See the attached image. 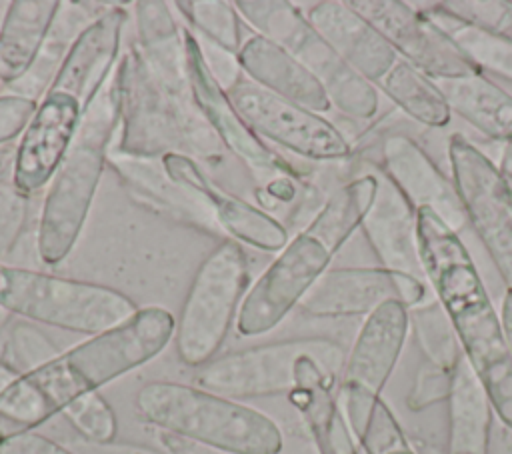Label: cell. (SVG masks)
Returning <instances> with one entry per match:
<instances>
[{
  "label": "cell",
  "mask_w": 512,
  "mask_h": 454,
  "mask_svg": "<svg viewBox=\"0 0 512 454\" xmlns=\"http://www.w3.org/2000/svg\"><path fill=\"white\" fill-rule=\"evenodd\" d=\"M174 6L178 8V12L184 16L186 24L194 32L238 54L244 40L240 32V14L234 2L186 0V2H176Z\"/></svg>",
  "instance_id": "cell-32"
},
{
  "label": "cell",
  "mask_w": 512,
  "mask_h": 454,
  "mask_svg": "<svg viewBox=\"0 0 512 454\" xmlns=\"http://www.w3.org/2000/svg\"><path fill=\"white\" fill-rule=\"evenodd\" d=\"M376 176V198L360 230L380 266L426 282L418 246L416 210L382 172H376Z\"/></svg>",
  "instance_id": "cell-22"
},
{
  "label": "cell",
  "mask_w": 512,
  "mask_h": 454,
  "mask_svg": "<svg viewBox=\"0 0 512 454\" xmlns=\"http://www.w3.org/2000/svg\"><path fill=\"white\" fill-rule=\"evenodd\" d=\"M410 326L418 340L420 350L426 356V362H432L440 368L454 370L462 358V348L448 312L434 296L408 310Z\"/></svg>",
  "instance_id": "cell-31"
},
{
  "label": "cell",
  "mask_w": 512,
  "mask_h": 454,
  "mask_svg": "<svg viewBox=\"0 0 512 454\" xmlns=\"http://www.w3.org/2000/svg\"><path fill=\"white\" fill-rule=\"evenodd\" d=\"M420 12L438 26L480 72L486 70L512 82V40L458 18L442 8L440 2L426 4Z\"/></svg>",
  "instance_id": "cell-29"
},
{
  "label": "cell",
  "mask_w": 512,
  "mask_h": 454,
  "mask_svg": "<svg viewBox=\"0 0 512 454\" xmlns=\"http://www.w3.org/2000/svg\"><path fill=\"white\" fill-rule=\"evenodd\" d=\"M108 164L128 186L136 188L146 202H154L170 216L184 218L190 224H198L202 228L214 226L208 212L166 174L160 160L156 162L150 158H132L112 152L108 154Z\"/></svg>",
  "instance_id": "cell-28"
},
{
  "label": "cell",
  "mask_w": 512,
  "mask_h": 454,
  "mask_svg": "<svg viewBox=\"0 0 512 454\" xmlns=\"http://www.w3.org/2000/svg\"><path fill=\"white\" fill-rule=\"evenodd\" d=\"M120 124L116 68L88 106L70 150L60 162L44 196L36 252L44 264H60L76 246L86 224L108 148Z\"/></svg>",
  "instance_id": "cell-4"
},
{
  "label": "cell",
  "mask_w": 512,
  "mask_h": 454,
  "mask_svg": "<svg viewBox=\"0 0 512 454\" xmlns=\"http://www.w3.org/2000/svg\"><path fill=\"white\" fill-rule=\"evenodd\" d=\"M126 22L128 10L122 4L94 18L76 36L48 86L74 94L88 108L116 68Z\"/></svg>",
  "instance_id": "cell-19"
},
{
  "label": "cell",
  "mask_w": 512,
  "mask_h": 454,
  "mask_svg": "<svg viewBox=\"0 0 512 454\" xmlns=\"http://www.w3.org/2000/svg\"><path fill=\"white\" fill-rule=\"evenodd\" d=\"M440 6L470 24L512 40V2L508 0H448Z\"/></svg>",
  "instance_id": "cell-36"
},
{
  "label": "cell",
  "mask_w": 512,
  "mask_h": 454,
  "mask_svg": "<svg viewBox=\"0 0 512 454\" xmlns=\"http://www.w3.org/2000/svg\"><path fill=\"white\" fill-rule=\"evenodd\" d=\"M238 62L246 78L290 102L318 114L332 108L320 82L286 48L260 34L242 42Z\"/></svg>",
  "instance_id": "cell-24"
},
{
  "label": "cell",
  "mask_w": 512,
  "mask_h": 454,
  "mask_svg": "<svg viewBox=\"0 0 512 454\" xmlns=\"http://www.w3.org/2000/svg\"><path fill=\"white\" fill-rule=\"evenodd\" d=\"M454 384V370L440 368L432 362H424L412 382L406 396V406L412 412H422L440 402H448Z\"/></svg>",
  "instance_id": "cell-37"
},
{
  "label": "cell",
  "mask_w": 512,
  "mask_h": 454,
  "mask_svg": "<svg viewBox=\"0 0 512 454\" xmlns=\"http://www.w3.org/2000/svg\"><path fill=\"white\" fill-rule=\"evenodd\" d=\"M380 172L402 192L414 210L430 208L456 232L466 224L464 206L454 182L412 138L390 134L384 140Z\"/></svg>",
  "instance_id": "cell-18"
},
{
  "label": "cell",
  "mask_w": 512,
  "mask_h": 454,
  "mask_svg": "<svg viewBox=\"0 0 512 454\" xmlns=\"http://www.w3.org/2000/svg\"><path fill=\"white\" fill-rule=\"evenodd\" d=\"M18 378V374L0 358V394Z\"/></svg>",
  "instance_id": "cell-43"
},
{
  "label": "cell",
  "mask_w": 512,
  "mask_h": 454,
  "mask_svg": "<svg viewBox=\"0 0 512 454\" xmlns=\"http://www.w3.org/2000/svg\"><path fill=\"white\" fill-rule=\"evenodd\" d=\"M166 174L192 196L230 240L262 252H280L288 244V228L272 214L218 186L200 164L184 152L160 158Z\"/></svg>",
  "instance_id": "cell-17"
},
{
  "label": "cell",
  "mask_w": 512,
  "mask_h": 454,
  "mask_svg": "<svg viewBox=\"0 0 512 454\" xmlns=\"http://www.w3.org/2000/svg\"><path fill=\"white\" fill-rule=\"evenodd\" d=\"M0 308L20 320L94 336L138 312L110 286L0 262Z\"/></svg>",
  "instance_id": "cell-6"
},
{
  "label": "cell",
  "mask_w": 512,
  "mask_h": 454,
  "mask_svg": "<svg viewBox=\"0 0 512 454\" xmlns=\"http://www.w3.org/2000/svg\"><path fill=\"white\" fill-rule=\"evenodd\" d=\"M304 14L310 26L336 50V54L374 86L396 64L398 54L392 46L348 2H314Z\"/></svg>",
  "instance_id": "cell-20"
},
{
  "label": "cell",
  "mask_w": 512,
  "mask_h": 454,
  "mask_svg": "<svg viewBox=\"0 0 512 454\" xmlns=\"http://www.w3.org/2000/svg\"><path fill=\"white\" fill-rule=\"evenodd\" d=\"M176 318L162 306L138 308L126 322L88 336L0 394V446L36 432L74 400L154 360L174 338Z\"/></svg>",
  "instance_id": "cell-1"
},
{
  "label": "cell",
  "mask_w": 512,
  "mask_h": 454,
  "mask_svg": "<svg viewBox=\"0 0 512 454\" xmlns=\"http://www.w3.org/2000/svg\"><path fill=\"white\" fill-rule=\"evenodd\" d=\"M182 32L186 44L190 96L218 142L232 152L252 172V176L262 182V186L280 176H298V172L282 156L268 148V144L244 122L228 92L208 72L192 28L182 26Z\"/></svg>",
  "instance_id": "cell-13"
},
{
  "label": "cell",
  "mask_w": 512,
  "mask_h": 454,
  "mask_svg": "<svg viewBox=\"0 0 512 454\" xmlns=\"http://www.w3.org/2000/svg\"><path fill=\"white\" fill-rule=\"evenodd\" d=\"M388 300L408 310L426 302V282L384 266L328 268L298 304L314 318L368 316Z\"/></svg>",
  "instance_id": "cell-14"
},
{
  "label": "cell",
  "mask_w": 512,
  "mask_h": 454,
  "mask_svg": "<svg viewBox=\"0 0 512 454\" xmlns=\"http://www.w3.org/2000/svg\"><path fill=\"white\" fill-rule=\"evenodd\" d=\"M496 166H498V170L502 172V176L506 178V182L512 188V144H504L500 160H498Z\"/></svg>",
  "instance_id": "cell-42"
},
{
  "label": "cell",
  "mask_w": 512,
  "mask_h": 454,
  "mask_svg": "<svg viewBox=\"0 0 512 454\" xmlns=\"http://www.w3.org/2000/svg\"><path fill=\"white\" fill-rule=\"evenodd\" d=\"M366 454H416L390 406L380 398L356 436Z\"/></svg>",
  "instance_id": "cell-35"
},
{
  "label": "cell",
  "mask_w": 512,
  "mask_h": 454,
  "mask_svg": "<svg viewBox=\"0 0 512 454\" xmlns=\"http://www.w3.org/2000/svg\"><path fill=\"white\" fill-rule=\"evenodd\" d=\"M492 418L486 390L462 356L448 398V454H488Z\"/></svg>",
  "instance_id": "cell-27"
},
{
  "label": "cell",
  "mask_w": 512,
  "mask_h": 454,
  "mask_svg": "<svg viewBox=\"0 0 512 454\" xmlns=\"http://www.w3.org/2000/svg\"><path fill=\"white\" fill-rule=\"evenodd\" d=\"M346 350L332 338H290L216 356L198 368L194 382L198 388L232 398H264L290 394L296 386V368L304 356L324 360L342 374Z\"/></svg>",
  "instance_id": "cell-9"
},
{
  "label": "cell",
  "mask_w": 512,
  "mask_h": 454,
  "mask_svg": "<svg viewBox=\"0 0 512 454\" xmlns=\"http://www.w3.org/2000/svg\"><path fill=\"white\" fill-rule=\"evenodd\" d=\"M62 416L84 442L106 444L118 434V420L112 406L98 392H90L62 410Z\"/></svg>",
  "instance_id": "cell-34"
},
{
  "label": "cell",
  "mask_w": 512,
  "mask_h": 454,
  "mask_svg": "<svg viewBox=\"0 0 512 454\" xmlns=\"http://www.w3.org/2000/svg\"><path fill=\"white\" fill-rule=\"evenodd\" d=\"M434 84L446 98L452 114H458L474 130L490 140L512 144V94L484 72L436 78Z\"/></svg>",
  "instance_id": "cell-26"
},
{
  "label": "cell",
  "mask_w": 512,
  "mask_h": 454,
  "mask_svg": "<svg viewBox=\"0 0 512 454\" xmlns=\"http://www.w3.org/2000/svg\"><path fill=\"white\" fill-rule=\"evenodd\" d=\"M86 106L70 92L48 86L38 98L36 112L16 142L10 184L32 194L48 186L70 150Z\"/></svg>",
  "instance_id": "cell-15"
},
{
  "label": "cell",
  "mask_w": 512,
  "mask_h": 454,
  "mask_svg": "<svg viewBox=\"0 0 512 454\" xmlns=\"http://www.w3.org/2000/svg\"><path fill=\"white\" fill-rule=\"evenodd\" d=\"M60 354L52 338L34 322L16 320L4 338L0 358L18 374H28Z\"/></svg>",
  "instance_id": "cell-33"
},
{
  "label": "cell",
  "mask_w": 512,
  "mask_h": 454,
  "mask_svg": "<svg viewBox=\"0 0 512 454\" xmlns=\"http://www.w3.org/2000/svg\"><path fill=\"white\" fill-rule=\"evenodd\" d=\"M340 374L316 356H304L296 368V386L288 394L300 412L318 454H360L358 442L338 404Z\"/></svg>",
  "instance_id": "cell-21"
},
{
  "label": "cell",
  "mask_w": 512,
  "mask_h": 454,
  "mask_svg": "<svg viewBox=\"0 0 512 454\" xmlns=\"http://www.w3.org/2000/svg\"><path fill=\"white\" fill-rule=\"evenodd\" d=\"M424 278L450 316L462 356L478 376L500 422L512 430V350L476 264L462 242L430 208L416 210Z\"/></svg>",
  "instance_id": "cell-2"
},
{
  "label": "cell",
  "mask_w": 512,
  "mask_h": 454,
  "mask_svg": "<svg viewBox=\"0 0 512 454\" xmlns=\"http://www.w3.org/2000/svg\"><path fill=\"white\" fill-rule=\"evenodd\" d=\"M0 454H76V452L44 434L28 432L2 444Z\"/></svg>",
  "instance_id": "cell-39"
},
{
  "label": "cell",
  "mask_w": 512,
  "mask_h": 454,
  "mask_svg": "<svg viewBox=\"0 0 512 454\" xmlns=\"http://www.w3.org/2000/svg\"><path fill=\"white\" fill-rule=\"evenodd\" d=\"M250 284L248 258L234 240H222L200 262L174 330L182 364L202 368L222 348Z\"/></svg>",
  "instance_id": "cell-8"
},
{
  "label": "cell",
  "mask_w": 512,
  "mask_h": 454,
  "mask_svg": "<svg viewBox=\"0 0 512 454\" xmlns=\"http://www.w3.org/2000/svg\"><path fill=\"white\" fill-rule=\"evenodd\" d=\"M60 8L58 0L10 2L0 24V82L12 86L30 72Z\"/></svg>",
  "instance_id": "cell-25"
},
{
  "label": "cell",
  "mask_w": 512,
  "mask_h": 454,
  "mask_svg": "<svg viewBox=\"0 0 512 454\" xmlns=\"http://www.w3.org/2000/svg\"><path fill=\"white\" fill-rule=\"evenodd\" d=\"M378 190V176L362 174L332 192L248 288L236 332L252 338L276 328L328 270L332 258L362 226Z\"/></svg>",
  "instance_id": "cell-3"
},
{
  "label": "cell",
  "mask_w": 512,
  "mask_h": 454,
  "mask_svg": "<svg viewBox=\"0 0 512 454\" xmlns=\"http://www.w3.org/2000/svg\"><path fill=\"white\" fill-rule=\"evenodd\" d=\"M376 88L422 126L444 128L452 118V110L434 80L402 58L396 60Z\"/></svg>",
  "instance_id": "cell-30"
},
{
  "label": "cell",
  "mask_w": 512,
  "mask_h": 454,
  "mask_svg": "<svg viewBox=\"0 0 512 454\" xmlns=\"http://www.w3.org/2000/svg\"><path fill=\"white\" fill-rule=\"evenodd\" d=\"M138 54L158 86L174 100L192 104L182 26L166 2H136Z\"/></svg>",
  "instance_id": "cell-23"
},
{
  "label": "cell",
  "mask_w": 512,
  "mask_h": 454,
  "mask_svg": "<svg viewBox=\"0 0 512 454\" xmlns=\"http://www.w3.org/2000/svg\"><path fill=\"white\" fill-rule=\"evenodd\" d=\"M234 6L256 34L286 48L320 82L332 108L354 120L376 116L378 88L336 54L298 6L284 0H238Z\"/></svg>",
  "instance_id": "cell-7"
},
{
  "label": "cell",
  "mask_w": 512,
  "mask_h": 454,
  "mask_svg": "<svg viewBox=\"0 0 512 454\" xmlns=\"http://www.w3.org/2000/svg\"><path fill=\"white\" fill-rule=\"evenodd\" d=\"M228 96L244 122L268 142L308 160H344L352 154L346 136L322 114L290 102L242 76Z\"/></svg>",
  "instance_id": "cell-12"
},
{
  "label": "cell",
  "mask_w": 512,
  "mask_h": 454,
  "mask_svg": "<svg viewBox=\"0 0 512 454\" xmlns=\"http://www.w3.org/2000/svg\"><path fill=\"white\" fill-rule=\"evenodd\" d=\"M134 406L150 426L224 454H280L284 436L264 412L238 400L208 392L196 384L152 380Z\"/></svg>",
  "instance_id": "cell-5"
},
{
  "label": "cell",
  "mask_w": 512,
  "mask_h": 454,
  "mask_svg": "<svg viewBox=\"0 0 512 454\" xmlns=\"http://www.w3.org/2000/svg\"><path fill=\"white\" fill-rule=\"evenodd\" d=\"M410 328L408 308L398 300L378 306L362 322L338 382V404L354 434H360L394 372Z\"/></svg>",
  "instance_id": "cell-10"
},
{
  "label": "cell",
  "mask_w": 512,
  "mask_h": 454,
  "mask_svg": "<svg viewBox=\"0 0 512 454\" xmlns=\"http://www.w3.org/2000/svg\"><path fill=\"white\" fill-rule=\"evenodd\" d=\"M76 454H154V452L148 450V448L130 446V444H114V442L94 444V442H84L80 446V452H76Z\"/></svg>",
  "instance_id": "cell-40"
},
{
  "label": "cell",
  "mask_w": 512,
  "mask_h": 454,
  "mask_svg": "<svg viewBox=\"0 0 512 454\" xmlns=\"http://www.w3.org/2000/svg\"><path fill=\"white\" fill-rule=\"evenodd\" d=\"M348 4L384 36L398 58L432 80L480 72L438 26L410 4L400 0H352Z\"/></svg>",
  "instance_id": "cell-16"
},
{
  "label": "cell",
  "mask_w": 512,
  "mask_h": 454,
  "mask_svg": "<svg viewBox=\"0 0 512 454\" xmlns=\"http://www.w3.org/2000/svg\"><path fill=\"white\" fill-rule=\"evenodd\" d=\"M26 198L12 184H0V256L8 254L20 238L28 214Z\"/></svg>",
  "instance_id": "cell-38"
},
{
  "label": "cell",
  "mask_w": 512,
  "mask_h": 454,
  "mask_svg": "<svg viewBox=\"0 0 512 454\" xmlns=\"http://www.w3.org/2000/svg\"><path fill=\"white\" fill-rule=\"evenodd\" d=\"M500 318L504 324V332L512 350V290H506L504 298H502V308H500Z\"/></svg>",
  "instance_id": "cell-41"
},
{
  "label": "cell",
  "mask_w": 512,
  "mask_h": 454,
  "mask_svg": "<svg viewBox=\"0 0 512 454\" xmlns=\"http://www.w3.org/2000/svg\"><path fill=\"white\" fill-rule=\"evenodd\" d=\"M450 176L464 206L466 222L512 290V188L498 166L462 134L448 142Z\"/></svg>",
  "instance_id": "cell-11"
}]
</instances>
